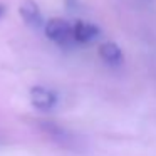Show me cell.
<instances>
[{
	"mask_svg": "<svg viewBox=\"0 0 156 156\" xmlns=\"http://www.w3.org/2000/svg\"><path fill=\"white\" fill-rule=\"evenodd\" d=\"M19 12H20L22 20L30 29H35V30L44 29V17H42L41 9H39V5L35 4L34 0H24L20 4Z\"/></svg>",
	"mask_w": 156,
	"mask_h": 156,
	"instance_id": "3",
	"label": "cell"
},
{
	"mask_svg": "<svg viewBox=\"0 0 156 156\" xmlns=\"http://www.w3.org/2000/svg\"><path fill=\"white\" fill-rule=\"evenodd\" d=\"M4 14H5V5H2V4H0V17H2Z\"/></svg>",
	"mask_w": 156,
	"mask_h": 156,
	"instance_id": "6",
	"label": "cell"
},
{
	"mask_svg": "<svg viewBox=\"0 0 156 156\" xmlns=\"http://www.w3.org/2000/svg\"><path fill=\"white\" fill-rule=\"evenodd\" d=\"M30 102L39 111H51L57 106L59 96L54 89L45 87V86H34L30 87Z\"/></svg>",
	"mask_w": 156,
	"mask_h": 156,
	"instance_id": "2",
	"label": "cell"
},
{
	"mask_svg": "<svg viewBox=\"0 0 156 156\" xmlns=\"http://www.w3.org/2000/svg\"><path fill=\"white\" fill-rule=\"evenodd\" d=\"M72 34H74L76 44H89V42H94L96 39H99L101 32H99V27H96L91 22L77 20L76 24H72Z\"/></svg>",
	"mask_w": 156,
	"mask_h": 156,
	"instance_id": "4",
	"label": "cell"
},
{
	"mask_svg": "<svg viewBox=\"0 0 156 156\" xmlns=\"http://www.w3.org/2000/svg\"><path fill=\"white\" fill-rule=\"evenodd\" d=\"M99 55L109 66H119L122 62V51L114 42H104L99 45Z\"/></svg>",
	"mask_w": 156,
	"mask_h": 156,
	"instance_id": "5",
	"label": "cell"
},
{
	"mask_svg": "<svg viewBox=\"0 0 156 156\" xmlns=\"http://www.w3.org/2000/svg\"><path fill=\"white\" fill-rule=\"evenodd\" d=\"M42 30L47 35V39H51L54 44L61 45V47H69V45L76 44L74 34H72V24L64 19H51V20L44 22Z\"/></svg>",
	"mask_w": 156,
	"mask_h": 156,
	"instance_id": "1",
	"label": "cell"
}]
</instances>
